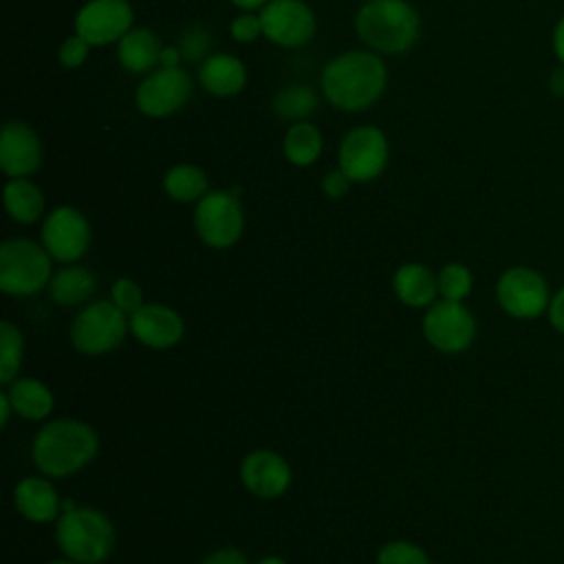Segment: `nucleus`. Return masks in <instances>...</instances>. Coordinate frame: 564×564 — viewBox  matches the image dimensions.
Masks as SVG:
<instances>
[{
	"label": "nucleus",
	"mask_w": 564,
	"mask_h": 564,
	"mask_svg": "<svg viewBox=\"0 0 564 564\" xmlns=\"http://www.w3.org/2000/svg\"><path fill=\"white\" fill-rule=\"evenodd\" d=\"M209 44H212L209 31L203 29L200 24H194V26H189V29L183 33V40H181V48H178V51H181V55H183L185 59L194 62V59H200V57L207 53Z\"/></svg>",
	"instance_id": "32"
},
{
	"label": "nucleus",
	"mask_w": 564,
	"mask_h": 564,
	"mask_svg": "<svg viewBox=\"0 0 564 564\" xmlns=\"http://www.w3.org/2000/svg\"><path fill=\"white\" fill-rule=\"evenodd\" d=\"M551 289L544 275L531 267H511L496 282V300L500 308L516 319H535L546 315Z\"/></svg>",
	"instance_id": "7"
},
{
	"label": "nucleus",
	"mask_w": 564,
	"mask_h": 564,
	"mask_svg": "<svg viewBox=\"0 0 564 564\" xmlns=\"http://www.w3.org/2000/svg\"><path fill=\"white\" fill-rule=\"evenodd\" d=\"M97 454V434L73 419L46 423L33 441V460L42 474L64 478L79 471Z\"/></svg>",
	"instance_id": "3"
},
{
	"label": "nucleus",
	"mask_w": 564,
	"mask_h": 564,
	"mask_svg": "<svg viewBox=\"0 0 564 564\" xmlns=\"http://www.w3.org/2000/svg\"><path fill=\"white\" fill-rule=\"evenodd\" d=\"M436 280H438L441 300H452V302H463L469 295L474 284L471 271L460 262L445 264L436 275Z\"/></svg>",
	"instance_id": "29"
},
{
	"label": "nucleus",
	"mask_w": 564,
	"mask_h": 564,
	"mask_svg": "<svg viewBox=\"0 0 564 564\" xmlns=\"http://www.w3.org/2000/svg\"><path fill=\"white\" fill-rule=\"evenodd\" d=\"M350 183H352V181H350L341 170H330V172L324 176V181H322V189H324V194L330 196V198H341V196L348 192Z\"/></svg>",
	"instance_id": "35"
},
{
	"label": "nucleus",
	"mask_w": 564,
	"mask_h": 564,
	"mask_svg": "<svg viewBox=\"0 0 564 564\" xmlns=\"http://www.w3.org/2000/svg\"><path fill=\"white\" fill-rule=\"evenodd\" d=\"M377 564H430L427 553L412 542H388L377 555Z\"/></svg>",
	"instance_id": "30"
},
{
	"label": "nucleus",
	"mask_w": 564,
	"mask_h": 564,
	"mask_svg": "<svg viewBox=\"0 0 564 564\" xmlns=\"http://www.w3.org/2000/svg\"><path fill=\"white\" fill-rule=\"evenodd\" d=\"M97 289L93 271L84 267H66L57 271L48 282L51 297L62 306H75L86 302Z\"/></svg>",
	"instance_id": "24"
},
{
	"label": "nucleus",
	"mask_w": 564,
	"mask_h": 564,
	"mask_svg": "<svg viewBox=\"0 0 564 564\" xmlns=\"http://www.w3.org/2000/svg\"><path fill=\"white\" fill-rule=\"evenodd\" d=\"M73 509H77V505H75V500H70V498H66V500H62V513H68V511H73Z\"/></svg>",
	"instance_id": "43"
},
{
	"label": "nucleus",
	"mask_w": 564,
	"mask_h": 564,
	"mask_svg": "<svg viewBox=\"0 0 564 564\" xmlns=\"http://www.w3.org/2000/svg\"><path fill=\"white\" fill-rule=\"evenodd\" d=\"M11 412H13V405H11V401H9V394L2 392V394H0V425H2V427L9 423Z\"/></svg>",
	"instance_id": "40"
},
{
	"label": "nucleus",
	"mask_w": 564,
	"mask_h": 564,
	"mask_svg": "<svg viewBox=\"0 0 564 564\" xmlns=\"http://www.w3.org/2000/svg\"><path fill=\"white\" fill-rule=\"evenodd\" d=\"M258 564H286V562L280 560V557H264V560H260Z\"/></svg>",
	"instance_id": "44"
},
{
	"label": "nucleus",
	"mask_w": 564,
	"mask_h": 564,
	"mask_svg": "<svg viewBox=\"0 0 564 564\" xmlns=\"http://www.w3.org/2000/svg\"><path fill=\"white\" fill-rule=\"evenodd\" d=\"M110 295H112V304L117 308H121L123 313H134L143 306V293H141V286L128 278H119L112 289H110Z\"/></svg>",
	"instance_id": "31"
},
{
	"label": "nucleus",
	"mask_w": 564,
	"mask_h": 564,
	"mask_svg": "<svg viewBox=\"0 0 564 564\" xmlns=\"http://www.w3.org/2000/svg\"><path fill=\"white\" fill-rule=\"evenodd\" d=\"M51 282V256L26 238L4 240L0 247V289L7 295H33Z\"/></svg>",
	"instance_id": "5"
},
{
	"label": "nucleus",
	"mask_w": 564,
	"mask_h": 564,
	"mask_svg": "<svg viewBox=\"0 0 564 564\" xmlns=\"http://www.w3.org/2000/svg\"><path fill=\"white\" fill-rule=\"evenodd\" d=\"M88 51H90V44L82 35L75 33V35L64 40V44L59 46L57 57H59V64L64 68H79L86 62Z\"/></svg>",
	"instance_id": "33"
},
{
	"label": "nucleus",
	"mask_w": 564,
	"mask_h": 564,
	"mask_svg": "<svg viewBox=\"0 0 564 564\" xmlns=\"http://www.w3.org/2000/svg\"><path fill=\"white\" fill-rule=\"evenodd\" d=\"M194 225L205 245L214 249L231 247L245 227V214L238 196L223 189L207 192L196 205Z\"/></svg>",
	"instance_id": "8"
},
{
	"label": "nucleus",
	"mask_w": 564,
	"mask_h": 564,
	"mask_svg": "<svg viewBox=\"0 0 564 564\" xmlns=\"http://www.w3.org/2000/svg\"><path fill=\"white\" fill-rule=\"evenodd\" d=\"M200 86L216 97L238 95L247 84L245 64L229 53L207 55L198 68Z\"/></svg>",
	"instance_id": "18"
},
{
	"label": "nucleus",
	"mask_w": 564,
	"mask_h": 564,
	"mask_svg": "<svg viewBox=\"0 0 564 564\" xmlns=\"http://www.w3.org/2000/svg\"><path fill=\"white\" fill-rule=\"evenodd\" d=\"M15 509L31 522H51L62 516V500L44 478H24L13 491Z\"/></svg>",
	"instance_id": "19"
},
{
	"label": "nucleus",
	"mask_w": 564,
	"mask_h": 564,
	"mask_svg": "<svg viewBox=\"0 0 564 564\" xmlns=\"http://www.w3.org/2000/svg\"><path fill=\"white\" fill-rule=\"evenodd\" d=\"M178 57H181V51L170 46V48H163V55H161V66H176L178 64Z\"/></svg>",
	"instance_id": "41"
},
{
	"label": "nucleus",
	"mask_w": 564,
	"mask_h": 564,
	"mask_svg": "<svg viewBox=\"0 0 564 564\" xmlns=\"http://www.w3.org/2000/svg\"><path fill=\"white\" fill-rule=\"evenodd\" d=\"M546 317L551 322V326L564 335V284L551 295V304L546 311Z\"/></svg>",
	"instance_id": "36"
},
{
	"label": "nucleus",
	"mask_w": 564,
	"mask_h": 564,
	"mask_svg": "<svg viewBox=\"0 0 564 564\" xmlns=\"http://www.w3.org/2000/svg\"><path fill=\"white\" fill-rule=\"evenodd\" d=\"M388 137L375 126H357L341 139L339 170L352 183L377 178L388 165Z\"/></svg>",
	"instance_id": "9"
},
{
	"label": "nucleus",
	"mask_w": 564,
	"mask_h": 564,
	"mask_svg": "<svg viewBox=\"0 0 564 564\" xmlns=\"http://www.w3.org/2000/svg\"><path fill=\"white\" fill-rule=\"evenodd\" d=\"M549 88L553 95H564V66L557 68L551 79H549Z\"/></svg>",
	"instance_id": "39"
},
{
	"label": "nucleus",
	"mask_w": 564,
	"mask_h": 564,
	"mask_svg": "<svg viewBox=\"0 0 564 564\" xmlns=\"http://www.w3.org/2000/svg\"><path fill=\"white\" fill-rule=\"evenodd\" d=\"M22 335L11 322L0 324V381L7 386L15 379L22 361Z\"/></svg>",
	"instance_id": "28"
},
{
	"label": "nucleus",
	"mask_w": 564,
	"mask_h": 564,
	"mask_svg": "<svg viewBox=\"0 0 564 564\" xmlns=\"http://www.w3.org/2000/svg\"><path fill=\"white\" fill-rule=\"evenodd\" d=\"M42 245L53 260H79L90 245V225L86 216L70 205L55 207L42 225Z\"/></svg>",
	"instance_id": "13"
},
{
	"label": "nucleus",
	"mask_w": 564,
	"mask_h": 564,
	"mask_svg": "<svg viewBox=\"0 0 564 564\" xmlns=\"http://www.w3.org/2000/svg\"><path fill=\"white\" fill-rule=\"evenodd\" d=\"M132 18L128 0H88L75 15V33L90 46L112 44L132 29Z\"/></svg>",
	"instance_id": "14"
},
{
	"label": "nucleus",
	"mask_w": 564,
	"mask_h": 564,
	"mask_svg": "<svg viewBox=\"0 0 564 564\" xmlns=\"http://www.w3.org/2000/svg\"><path fill=\"white\" fill-rule=\"evenodd\" d=\"M423 335L441 352H460L476 337V319L463 302L438 300L423 317Z\"/></svg>",
	"instance_id": "11"
},
{
	"label": "nucleus",
	"mask_w": 564,
	"mask_h": 564,
	"mask_svg": "<svg viewBox=\"0 0 564 564\" xmlns=\"http://www.w3.org/2000/svg\"><path fill=\"white\" fill-rule=\"evenodd\" d=\"M2 198H4L7 214L13 220L24 223V225L35 223L44 212V196H42L40 187L33 181H29L26 176L11 178L4 185Z\"/></svg>",
	"instance_id": "23"
},
{
	"label": "nucleus",
	"mask_w": 564,
	"mask_h": 564,
	"mask_svg": "<svg viewBox=\"0 0 564 564\" xmlns=\"http://www.w3.org/2000/svg\"><path fill=\"white\" fill-rule=\"evenodd\" d=\"M388 70L370 51H346L322 70V93L339 110L359 112L370 108L386 90Z\"/></svg>",
	"instance_id": "1"
},
{
	"label": "nucleus",
	"mask_w": 564,
	"mask_h": 564,
	"mask_svg": "<svg viewBox=\"0 0 564 564\" xmlns=\"http://www.w3.org/2000/svg\"><path fill=\"white\" fill-rule=\"evenodd\" d=\"M161 55H163V46L156 33L145 26L130 29L119 40V46H117L119 64L134 75L152 73L156 66H161Z\"/></svg>",
	"instance_id": "20"
},
{
	"label": "nucleus",
	"mask_w": 564,
	"mask_h": 564,
	"mask_svg": "<svg viewBox=\"0 0 564 564\" xmlns=\"http://www.w3.org/2000/svg\"><path fill=\"white\" fill-rule=\"evenodd\" d=\"M163 187L172 200L194 203L207 194V176L192 163L174 165L163 176Z\"/></svg>",
	"instance_id": "26"
},
{
	"label": "nucleus",
	"mask_w": 564,
	"mask_h": 564,
	"mask_svg": "<svg viewBox=\"0 0 564 564\" xmlns=\"http://www.w3.org/2000/svg\"><path fill=\"white\" fill-rule=\"evenodd\" d=\"M269 0H231L234 7L242 9V11H253V9H262Z\"/></svg>",
	"instance_id": "42"
},
{
	"label": "nucleus",
	"mask_w": 564,
	"mask_h": 564,
	"mask_svg": "<svg viewBox=\"0 0 564 564\" xmlns=\"http://www.w3.org/2000/svg\"><path fill=\"white\" fill-rule=\"evenodd\" d=\"M322 132L308 123V121H295L286 134H284V156L289 163L297 165V167H306L311 163H315L322 154Z\"/></svg>",
	"instance_id": "25"
},
{
	"label": "nucleus",
	"mask_w": 564,
	"mask_h": 564,
	"mask_svg": "<svg viewBox=\"0 0 564 564\" xmlns=\"http://www.w3.org/2000/svg\"><path fill=\"white\" fill-rule=\"evenodd\" d=\"M200 564H249L238 549H220L209 553Z\"/></svg>",
	"instance_id": "37"
},
{
	"label": "nucleus",
	"mask_w": 564,
	"mask_h": 564,
	"mask_svg": "<svg viewBox=\"0 0 564 564\" xmlns=\"http://www.w3.org/2000/svg\"><path fill=\"white\" fill-rule=\"evenodd\" d=\"M130 330L143 346L165 350L181 341L185 326L181 315L170 306L143 304L130 315Z\"/></svg>",
	"instance_id": "17"
},
{
	"label": "nucleus",
	"mask_w": 564,
	"mask_h": 564,
	"mask_svg": "<svg viewBox=\"0 0 564 564\" xmlns=\"http://www.w3.org/2000/svg\"><path fill=\"white\" fill-rule=\"evenodd\" d=\"M189 97L192 77L178 66H159L139 84L134 104L148 117H167L178 112Z\"/></svg>",
	"instance_id": "10"
},
{
	"label": "nucleus",
	"mask_w": 564,
	"mask_h": 564,
	"mask_svg": "<svg viewBox=\"0 0 564 564\" xmlns=\"http://www.w3.org/2000/svg\"><path fill=\"white\" fill-rule=\"evenodd\" d=\"M240 478L251 494L260 498H278L291 485V469L280 454L256 449L242 458Z\"/></svg>",
	"instance_id": "16"
},
{
	"label": "nucleus",
	"mask_w": 564,
	"mask_h": 564,
	"mask_svg": "<svg viewBox=\"0 0 564 564\" xmlns=\"http://www.w3.org/2000/svg\"><path fill=\"white\" fill-rule=\"evenodd\" d=\"M48 564H79V562H75V560H55V562H48Z\"/></svg>",
	"instance_id": "45"
},
{
	"label": "nucleus",
	"mask_w": 564,
	"mask_h": 564,
	"mask_svg": "<svg viewBox=\"0 0 564 564\" xmlns=\"http://www.w3.org/2000/svg\"><path fill=\"white\" fill-rule=\"evenodd\" d=\"M319 108V97L308 84H289L273 97V112L286 121H304Z\"/></svg>",
	"instance_id": "27"
},
{
	"label": "nucleus",
	"mask_w": 564,
	"mask_h": 564,
	"mask_svg": "<svg viewBox=\"0 0 564 564\" xmlns=\"http://www.w3.org/2000/svg\"><path fill=\"white\" fill-rule=\"evenodd\" d=\"M260 20L262 35L284 48L306 44L317 26L313 9L304 0H269L260 11Z\"/></svg>",
	"instance_id": "12"
},
{
	"label": "nucleus",
	"mask_w": 564,
	"mask_h": 564,
	"mask_svg": "<svg viewBox=\"0 0 564 564\" xmlns=\"http://www.w3.org/2000/svg\"><path fill=\"white\" fill-rule=\"evenodd\" d=\"M229 31L236 42H253L256 37L262 35V20H260V15H253L247 11V13H240L234 18Z\"/></svg>",
	"instance_id": "34"
},
{
	"label": "nucleus",
	"mask_w": 564,
	"mask_h": 564,
	"mask_svg": "<svg viewBox=\"0 0 564 564\" xmlns=\"http://www.w3.org/2000/svg\"><path fill=\"white\" fill-rule=\"evenodd\" d=\"M115 544L110 520L90 507H77L57 520V546L68 560L79 564L104 562Z\"/></svg>",
	"instance_id": "4"
},
{
	"label": "nucleus",
	"mask_w": 564,
	"mask_h": 564,
	"mask_svg": "<svg viewBox=\"0 0 564 564\" xmlns=\"http://www.w3.org/2000/svg\"><path fill=\"white\" fill-rule=\"evenodd\" d=\"M355 29L370 51L399 55L419 40L421 20L408 0H366L357 11Z\"/></svg>",
	"instance_id": "2"
},
{
	"label": "nucleus",
	"mask_w": 564,
	"mask_h": 564,
	"mask_svg": "<svg viewBox=\"0 0 564 564\" xmlns=\"http://www.w3.org/2000/svg\"><path fill=\"white\" fill-rule=\"evenodd\" d=\"M42 163L37 132L24 121H7L0 132V167L11 178L33 174Z\"/></svg>",
	"instance_id": "15"
},
{
	"label": "nucleus",
	"mask_w": 564,
	"mask_h": 564,
	"mask_svg": "<svg viewBox=\"0 0 564 564\" xmlns=\"http://www.w3.org/2000/svg\"><path fill=\"white\" fill-rule=\"evenodd\" d=\"M394 293L397 297L414 308H423V306H432L434 297L438 295V280L436 275L419 264V262H408L403 267L397 269L394 273Z\"/></svg>",
	"instance_id": "21"
},
{
	"label": "nucleus",
	"mask_w": 564,
	"mask_h": 564,
	"mask_svg": "<svg viewBox=\"0 0 564 564\" xmlns=\"http://www.w3.org/2000/svg\"><path fill=\"white\" fill-rule=\"evenodd\" d=\"M4 392L9 394L13 412L29 421L46 419L55 403L53 392L37 379H13L7 383Z\"/></svg>",
	"instance_id": "22"
},
{
	"label": "nucleus",
	"mask_w": 564,
	"mask_h": 564,
	"mask_svg": "<svg viewBox=\"0 0 564 564\" xmlns=\"http://www.w3.org/2000/svg\"><path fill=\"white\" fill-rule=\"evenodd\" d=\"M553 48H555L557 59H560L562 66H564V15H562L560 22L555 24V31H553Z\"/></svg>",
	"instance_id": "38"
},
{
	"label": "nucleus",
	"mask_w": 564,
	"mask_h": 564,
	"mask_svg": "<svg viewBox=\"0 0 564 564\" xmlns=\"http://www.w3.org/2000/svg\"><path fill=\"white\" fill-rule=\"evenodd\" d=\"M128 328L126 313L112 302L99 300L79 311L70 326V339L79 352L104 355L123 341Z\"/></svg>",
	"instance_id": "6"
}]
</instances>
